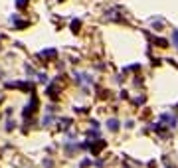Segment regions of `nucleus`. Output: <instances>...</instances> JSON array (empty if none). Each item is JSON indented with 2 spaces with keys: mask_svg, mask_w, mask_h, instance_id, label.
I'll return each instance as SVG.
<instances>
[{
  "mask_svg": "<svg viewBox=\"0 0 178 168\" xmlns=\"http://www.w3.org/2000/svg\"><path fill=\"white\" fill-rule=\"evenodd\" d=\"M168 168H174V166H168Z\"/></svg>",
  "mask_w": 178,
  "mask_h": 168,
  "instance_id": "nucleus-4",
  "label": "nucleus"
},
{
  "mask_svg": "<svg viewBox=\"0 0 178 168\" xmlns=\"http://www.w3.org/2000/svg\"><path fill=\"white\" fill-rule=\"evenodd\" d=\"M172 40H174V46H176V49H178V32L172 34Z\"/></svg>",
  "mask_w": 178,
  "mask_h": 168,
  "instance_id": "nucleus-3",
  "label": "nucleus"
},
{
  "mask_svg": "<svg viewBox=\"0 0 178 168\" xmlns=\"http://www.w3.org/2000/svg\"><path fill=\"white\" fill-rule=\"evenodd\" d=\"M107 127H109V131L117 133V131H119V121H117V119H109V121H107Z\"/></svg>",
  "mask_w": 178,
  "mask_h": 168,
  "instance_id": "nucleus-2",
  "label": "nucleus"
},
{
  "mask_svg": "<svg viewBox=\"0 0 178 168\" xmlns=\"http://www.w3.org/2000/svg\"><path fill=\"white\" fill-rule=\"evenodd\" d=\"M160 119H162L164 123H168V127H170V129H174V127H176V117H170V115H162Z\"/></svg>",
  "mask_w": 178,
  "mask_h": 168,
  "instance_id": "nucleus-1",
  "label": "nucleus"
}]
</instances>
